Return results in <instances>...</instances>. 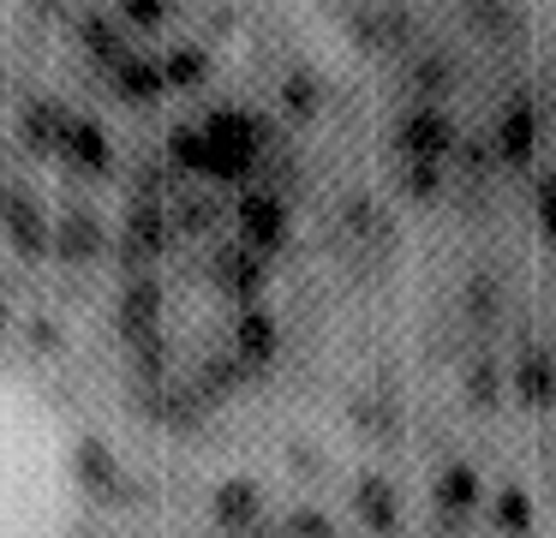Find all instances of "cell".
I'll list each match as a JSON object with an SVG mask.
<instances>
[{"instance_id": "27", "label": "cell", "mask_w": 556, "mask_h": 538, "mask_svg": "<svg viewBox=\"0 0 556 538\" xmlns=\"http://www.w3.org/2000/svg\"><path fill=\"white\" fill-rule=\"evenodd\" d=\"M467 24L484 30V36H520L527 30V12H515V7H472Z\"/></svg>"}, {"instance_id": "31", "label": "cell", "mask_w": 556, "mask_h": 538, "mask_svg": "<svg viewBox=\"0 0 556 538\" xmlns=\"http://www.w3.org/2000/svg\"><path fill=\"white\" fill-rule=\"evenodd\" d=\"M162 18H168V0H126L121 7V24H132V30H156Z\"/></svg>"}, {"instance_id": "28", "label": "cell", "mask_w": 556, "mask_h": 538, "mask_svg": "<svg viewBox=\"0 0 556 538\" xmlns=\"http://www.w3.org/2000/svg\"><path fill=\"white\" fill-rule=\"evenodd\" d=\"M496 395H503V377H496V365H491V359H479V365L467 371V401L479 406V413H491V406H496Z\"/></svg>"}, {"instance_id": "8", "label": "cell", "mask_w": 556, "mask_h": 538, "mask_svg": "<svg viewBox=\"0 0 556 538\" xmlns=\"http://www.w3.org/2000/svg\"><path fill=\"white\" fill-rule=\"evenodd\" d=\"M276 347H281L276 317H269V311H257V305H245L240 323H233V365H240V371H269Z\"/></svg>"}, {"instance_id": "9", "label": "cell", "mask_w": 556, "mask_h": 538, "mask_svg": "<svg viewBox=\"0 0 556 538\" xmlns=\"http://www.w3.org/2000/svg\"><path fill=\"white\" fill-rule=\"evenodd\" d=\"M210 281L228 299H257V287H264V258H252L245 246H216L210 251Z\"/></svg>"}, {"instance_id": "32", "label": "cell", "mask_w": 556, "mask_h": 538, "mask_svg": "<svg viewBox=\"0 0 556 538\" xmlns=\"http://www.w3.org/2000/svg\"><path fill=\"white\" fill-rule=\"evenodd\" d=\"M281 538H336V526H329L324 509H300V514L288 521V533H281Z\"/></svg>"}, {"instance_id": "7", "label": "cell", "mask_w": 556, "mask_h": 538, "mask_svg": "<svg viewBox=\"0 0 556 538\" xmlns=\"http://www.w3.org/2000/svg\"><path fill=\"white\" fill-rule=\"evenodd\" d=\"M102 246H109V234H102L97 210H78V203L49 227V251H54V258H66V263H97Z\"/></svg>"}, {"instance_id": "18", "label": "cell", "mask_w": 556, "mask_h": 538, "mask_svg": "<svg viewBox=\"0 0 556 538\" xmlns=\"http://www.w3.org/2000/svg\"><path fill=\"white\" fill-rule=\"evenodd\" d=\"M508 389L520 395L527 406H544V395H551V359H544V347H520L515 359V377H508Z\"/></svg>"}, {"instance_id": "10", "label": "cell", "mask_w": 556, "mask_h": 538, "mask_svg": "<svg viewBox=\"0 0 556 538\" xmlns=\"http://www.w3.org/2000/svg\"><path fill=\"white\" fill-rule=\"evenodd\" d=\"M455 60H448V48H419V54L407 60V84H413V108H437L448 90H455Z\"/></svg>"}, {"instance_id": "20", "label": "cell", "mask_w": 556, "mask_h": 538, "mask_svg": "<svg viewBox=\"0 0 556 538\" xmlns=\"http://www.w3.org/2000/svg\"><path fill=\"white\" fill-rule=\"evenodd\" d=\"M353 502H359V521L365 526H371V533H395V526H401V514H395V497H389V485H383V478H359V490H353Z\"/></svg>"}, {"instance_id": "25", "label": "cell", "mask_w": 556, "mask_h": 538, "mask_svg": "<svg viewBox=\"0 0 556 538\" xmlns=\"http://www.w3.org/2000/svg\"><path fill=\"white\" fill-rule=\"evenodd\" d=\"M437 502H443L448 514H467L472 502H479V473H472L467 461L443 466V478H437Z\"/></svg>"}, {"instance_id": "14", "label": "cell", "mask_w": 556, "mask_h": 538, "mask_svg": "<svg viewBox=\"0 0 556 538\" xmlns=\"http://www.w3.org/2000/svg\"><path fill=\"white\" fill-rule=\"evenodd\" d=\"M257 514H264L257 478H222V490H216V526L222 533H257Z\"/></svg>"}, {"instance_id": "36", "label": "cell", "mask_w": 556, "mask_h": 538, "mask_svg": "<svg viewBox=\"0 0 556 538\" xmlns=\"http://www.w3.org/2000/svg\"><path fill=\"white\" fill-rule=\"evenodd\" d=\"M0 329H7V299H0Z\"/></svg>"}, {"instance_id": "37", "label": "cell", "mask_w": 556, "mask_h": 538, "mask_svg": "<svg viewBox=\"0 0 556 538\" xmlns=\"http://www.w3.org/2000/svg\"><path fill=\"white\" fill-rule=\"evenodd\" d=\"M245 538H281V533H245Z\"/></svg>"}, {"instance_id": "34", "label": "cell", "mask_w": 556, "mask_h": 538, "mask_svg": "<svg viewBox=\"0 0 556 538\" xmlns=\"http://www.w3.org/2000/svg\"><path fill=\"white\" fill-rule=\"evenodd\" d=\"M30 341H37V353H61V329H54L49 317L30 323Z\"/></svg>"}, {"instance_id": "30", "label": "cell", "mask_w": 556, "mask_h": 538, "mask_svg": "<svg viewBox=\"0 0 556 538\" xmlns=\"http://www.w3.org/2000/svg\"><path fill=\"white\" fill-rule=\"evenodd\" d=\"M168 155H174V167H204V138H198V126H174L168 132Z\"/></svg>"}, {"instance_id": "11", "label": "cell", "mask_w": 556, "mask_h": 538, "mask_svg": "<svg viewBox=\"0 0 556 538\" xmlns=\"http://www.w3.org/2000/svg\"><path fill=\"white\" fill-rule=\"evenodd\" d=\"M73 461H78V485H85L90 497H97V502H121L126 478H121V461L109 454V442H102V437H78Z\"/></svg>"}, {"instance_id": "15", "label": "cell", "mask_w": 556, "mask_h": 538, "mask_svg": "<svg viewBox=\"0 0 556 538\" xmlns=\"http://www.w3.org/2000/svg\"><path fill=\"white\" fill-rule=\"evenodd\" d=\"M61 126H66L61 102H49V96L25 102V114H18V150L25 155H54L61 150Z\"/></svg>"}, {"instance_id": "1", "label": "cell", "mask_w": 556, "mask_h": 538, "mask_svg": "<svg viewBox=\"0 0 556 538\" xmlns=\"http://www.w3.org/2000/svg\"><path fill=\"white\" fill-rule=\"evenodd\" d=\"M198 138H204V167H198V174L245 179L257 167V126H252V114H240V108H216V114L198 126Z\"/></svg>"}, {"instance_id": "13", "label": "cell", "mask_w": 556, "mask_h": 538, "mask_svg": "<svg viewBox=\"0 0 556 538\" xmlns=\"http://www.w3.org/2000/svg\"><path fill=\"white\" fill-rule=\"evenodd\" d=\"M61 155H66L73 167H85V174H97V179L114 167L102 126H97V120H78V114H66V126H61Z\"/></svg>"}, {"instance_id": "35", "label": "cell", "mask_w": 556, "mask_h": 538, "mask_svg": "<svg viewBox=\"0 0 556 538\" xmlns=\"http://www.w3.org/2000/svg\"><path fill=\"white\" fill-rule=\"evenodd\" d=\"M293 466H300V473H324V454H312L305 442H293Z\"/></svg>"}, {"instance_id": "22", "label": "cell", "mask_w": 556, "mask_h": 538, "mask_svg": "<svg viewBox=\"0 0 556 538\" xmlns=\"http://www.w3.org/2000/svg\"><path fill=\"white\" fill-rule=\"evenodd\" d=\"M162 90H192V84H204V72H210V54L198 42H180V48H168V60H162Z\"/></svg>"}, {"instance_id": "21", "label": "cell", "mask_w": 556, "mask_h": 538, "mask_svg": "<svg viewBox=\"0 0 556 538\" xmlns=\"http://www.w3.org/2000/svg\"><path fill=\"white\" fill-rule=\"evenodd\" d=\"M245 371L233 365V353H210L204 365H198V377H192V389H198V401L204 406H216V401H228L233 395V383H240Z\"/></svg>"}, {"instance_id": "16", "label": "cell", "mask_w": 556, "mask_h": 538, "mask_svg": "<svg viewBox=\"0 0 556 538\" xmlns=\"http://www.w3.org/2000/svg\"><path fill=\"white\" fill-rule=\"evenodd\" d=\"M114 96H121L126 108H150L162 96V72H156V60H144V54H132L121 72H114Z\"/></svg>"}, {"instance_id": "24", "label": "cell", "mask_w": 556, "mask_h": 538, "mask_svg": "<svg viewBox=\"0 0 556 538\" xmlns=\"http://www.w3.org/2000/svg\"><path fill=\"white\" fill-rule=\"evenodd\" d=\"M460 305H467L472 329H496V317H503V287H496L491 275H472L467 293H460Z\"/></svg>"}, {"instance_id": "23", "label": "cell", "mask_w": 556, "mask_h": 538, "mask_svg": "<svg viewBox=\"0 0 556 538\" xmlns=\"http://www.w3.org/2000/svg\"><path fill=\"white\" fill-rule=\"evenodd\" d=\"M156 413L168 418V425L192 430V425H204V413H210V406L198 401V389H192V383H162V395H156Z\"/></svg>"}, {"instance_id": "2", "label": "cell", "mask_w": 556, "mask_h": 538, "mask_svg": "<svg viewBox=\"0 0 556 538\" xmlns=\"http://www.w3.org/2000/svg\"><path fill=\"white\" fill-rule=\"evenodd\" d=\"M455 150V126L443 108H407L395 126V162H419V167H443Z\"/></svg>"}, {"instance_id": "4", "label": "cell", "mask_w": 556, "mask_h": 538, "mask_svg": "<svg viewBox=\"0 0 556 538\" xmlns=\"http://www.w3.org/2000/svg\"><path fill=\"white\" fill-rule=\"evenodd\" d=\"M240 246L252 251V258H264V251H281L288 246V198H276V191L252 186L240 198Z\"/></svg>"}, {"instance_id": "12", "label": "cell", "mask_w": 556, "mask_h": 538, "mask_svg": "<svg viewBox=\"0 0 556 538\" xmlns=\"http://www.w3.org/2000/svg\"><path fill=\"white\" fill-rule=\"evenodd\" d=\"M78 42L90 48V60H97L102 72H121L126 60H132L126 24H121V18H109V12H85V18H78Z\"/></svg>"}, {"instance_id": "29", "label": "cell", "mask_w": 556, "mask_h": 538, "mask_svg": "<svg viewBox=\"0 0 556 538\" xmlns=\"http://www.w3.org/2000/svg\"><path fill=\"white\" fill-rule=\"evenodd\" d=\"M341 222H348V234H353V239L383 234V222H377V203L365 198V191H348V203H341Z\"/></svg>"}, {"instance_id": "6", "label": "cell", "mask_w": 556, "mask_h": 538, "mask_svg": "<svg viewBox=\"0 0 556 538\" xmlns=\"http://www.w3.org/2000/svg\"><path fill=\"white\" fill-rule=\"evenodd\" d=\"M121 335L126 347H144V341H162V281L156 275H132L121 293Z\"/></svg>"}, {"instance_id": "17", "label": "cell", "mask_w": 556, "mask_h": 538, "mask_svg": "<svg viewBox=\"0 0 556 538\" xmlns=\"http://www.w3.org/2000/svg\"><path fill=\"white\" fill-rule=\"evenodd\" d=\"M216 222H222V198H204V191H174L168 234H210Z\"/></svg>"}, {"instance_id": "33", "label": "cell", "mask_w": 556, "mask_h": 538, "mask_svg": "<svg viewBox=\"0 0 556 538\" xmlns=\"http://www.w3.org/2000/svg\"><path fill=\"white\" fill-rule=\"evenodd\" d=\"M532 210H539V227L551 234V227H556V174L532 179Z\"/></svg>"}, {"instance_id": "5", "label": "cell", "mask_w": 556, "mask_h": 538, "mask_svg": "<svg viewBox=\"0 0 556 538\" xmlns=\"http://www.w3.org/2000/svg\"><path fill=\"white\" fill-rule=\"evenodd\" d=\"M532 150H539V108H532L527 90H515V102H508V114L496 120V138H491V162L503 167H527Z\"/></svg>"}, {"instance_id": "26", "label": "cell", "mask_w": 556, "mask_h": 538, "mask_svg": "<svg viewBox=\"0 0 556 538\" xmlns=\"http://www.w3.org/2000/svg\"><path fill=\"white\" fill-rule=\"evenodd\" d=\"M496 526H503L508 538H527L532 533V502H527V490H520V485H508L503 497H496Z\"/></svg>"}, {"instance_id": "3", "label": "cell", "mask_w": 556, "mask_h": 538, "mask_svg": "<svg viewBox=\"0 0 556 538\" xmlns=\"http://www.w3.org/2000/svg\"><path fill=\"white\" fill-rule=\"evenodd\" d=\"M0 222H7V239H13L18 258H49V215H42L30 186L0 179Z\"/></svg>"}, {"instance_id": "19", "label": "cell", "mask_w": 556, "mask_h": 538, "mask_svg": "<svg viewBox=\"0 0 556 538\" xmlns=\"http://www.w3.org/2000/svg\"><path fill=\"white\" fill-rule=\"evenodd\" d=\"M324 96H329V84L317 78L312 66H300V72L281 78V102H288L293 120H317V114H324Z\"/></svg>"}]
</instances>
